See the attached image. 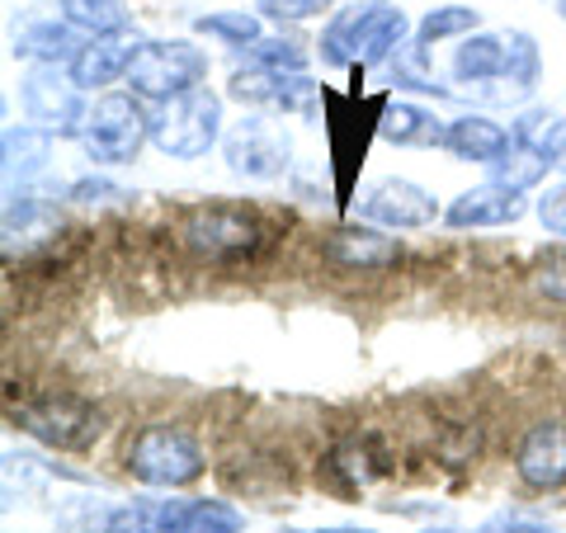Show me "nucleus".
Returning <instances> with one entry per match:
<instances>
[{
  "mask_svg": "<svg viewBox=\"0 0 566 533\" xmlns=\"http://www.w3.org/2000/svg\"><path fill=\"white\" fill-rule=\"evenodd\" d=\"M241 514L222 501H185L161 510V533H237Z\"/></svg>",
  "mask_w": 566,
  "mask_h": 533,
  "instance_id": "nucleus-16",
  "label": "nucleus"
},
{
  "mask_svg": "<svg viewBox=\"0 0 566 533\" xmlns=\"http://www.w3.org/2000/svg\"><path fill=\"white\" fill-rule=\"evenodd\" d=\"M66 24H76L81 33H95V39H109V33L128 29V10L123 0H62Z\"/></svg>",
  "mask_w": 566,
  "mask_h": 533,
  "instance_id": "nucleus-20",
  "label": "nucleus"
},
{
  "mask_svg": "<svg viewBox=\"0 0 566 533\" xmlns=\"http://www.w3.org/2000/svg\"><path fill=\"white\" fill-rule=\"evenodd\" d=\"M553 170V156L528 147V142H510V151L495 161V185H510V189H534L543 175Z\"/></svg>",
  "mask_w": 566,
  "mask_h": 533,
  "instance_id": "nucleus-21",
  "label": "nucleus"
},
{
  "mask_svg": "<svg viewBox=\"0 0 566 533\" xmlns=\"http://www.w3.org/2000/svg\"><path fill=\"white\" fill-rule=\"evenodd\" d=\"M208 76V52L199 43H137L128 52V85L147 100H175L199 91Z\"/></svg>",
  "mask_w": 566,
  "mask_h": 533,
  "instance_id": "nucleus-2",
  "label": "nucleus"
},
{
  "mask_svg": "<svg viewBox=\"0 0 566 533\" xmlns=\"http://www.w3.org/2000/svg\"><path fill=\"white\" fill-rule=\"evenodd\" d=\"M472 29H476V14H472L468 6H444V10L424 14V24H420V48L444 43V39H453V33H472Z\"/></svg>",
  "mask_w": 566,
  "mask_h": 533,
  "instance_id": "nucleus-25",
  "label": "nucleus"
},
{
  "mask_svg": "<svg viewBox=\"0 0 566 533\" xmlns=\"http://www.w3.org/2000/svg\"><path fill=\"white\" fill-rule=\"evenodd\" d=\"M359 212L382 227H430L439 218V203H434V194H424L411 180H382L359 203Z\"/></svg>",
  "mask_w": 566,
  "mask_h": 533,
  "instance_id": "nucleus-10",
  "label": "nucleus"
},
{
  "mask_svg": "<svg viewBox=\"0 0 566 533\" xmlns=\"http://www.w3.org/2000/svg\"><path fill=\"white\" fill-rule=\"evenodd\" d=\"M538 85V48L528 33H505V76L495 100H524Z\"/></svg>",
  "mask_w": 566,
  "mask_h": 533,
  "instance_id": "nucleus-17",
  "label": "nucleus"
},
{
  "mask_svg": "<svg viewBox=\"0 0 566 533\" xmlns=\"http://www.w3.org/2000/svg\"><path fill=\"white\" fill-rule=\"evenodd\" d=\"M222 151H227V166H232L237 175H245V180H274V175H283V166H289L293 142H289V133H283V123L255 114V118H245L227 133Z\"/></svg>",
  "mask_w": 566,
  "mask_h": 533,
  "instance_id": "nucleus-7",
  "label": "nucleus"
},
{
  "mask_svg": "<svg viewBox=\"0 0 566 533\" xmlns=\"http://www.w3.org/2000/svg\"><path fill=\"white\" fill-rule=\"evenodd\" d=\"M524 189H510V185H482V189H468L463 199L449 208V227H505L524 218Z\"/></svg>",
  "mask_w": 566,
  "mask_h": 533,
  "instance_id": "nucleus-11",
  "label": "nucleus"
},
{
  "mask_svg": "<svg viewBox=\"0 0 566 533\" xmlns=\"http://www.w3.org/2000/svg\"><path fill=\"white\" fill-rule=\"evenodd\" d=\"M14 420L39 443H48V449H85V443L99 439V425H104L95 406L81 397H39Z\"/></svg>",
  "mask_w": 566,
  "mask_h": 533,
  "instance_id": "nucleus-6",
  "label": "nucleus"
},
{
  "mask_svg": "<svg viewBox=\"0 0 566 533\" xmlns=\"http://www.w3.org/2000/svg\"><path fill=\"white\" fill-rule=\"evenodd\" d=\"M199 33H212V39L255 48V43H260V20H255V14H245V10H232V14H203V20H199Z\"/></svg>",
  "mask_w": 566,
  "mask_h": 533,
  "instance_id": "nucleus-24",
  "label": "nucleus"
},
{
  "mask_svg": "<svg viewBox=\"0 0 566 533\" xmlns=\"http://www.w3.org/2000/svg\"><path fill=\"white\" fill-rule=\"evenodd\" d=\"M326 255H331V264H340V270H382V264H392L401 251L378 227H340V232L326 241Z\"/></svg>",
  "mask_w": 566,
  "mask_h": 533,
  "instance_id": "nucleus-13",
  "label": "nucleus"
},
{
  "mask_svg": "<svg viewBox=\"0 0 566 533\" xmlns=\"http://www.w3.org/2000/svg\"><path fill=\"white\" fill-rule=\"evenodd\" d=\"M449 128H439L434 114L416 109V104H387L378 118V137L387 142H444Z\"/></svg>",
  "mask_w": 566,
  "mask_h": 533,
  "instance_id": "nucleus-19",
  "label": "nucleus"
},
{
  "mask_svg": "<svg viewBox=\"0 0 566 533\" xmlns=\"http://www.w3.org/2000/svg\"><path fill=\"white\" fill-rule=\"evenodd\" d=\"M57 232H62V218L48 203H20V208H10V218H6V245L20 237V255H29L33 245L57 241Z\"/></svg>",
  "mask_w": 566,
  "mask_h": 533,
  "instance_id": "nucleus-18",
  "label": "nucleus"
},
{
  "mask_svg": "<svg viewBox=\"0 0 566 533\" xmlns=\"http://www.w3.org/2000/svg\"><path fill=\"white\" fill-rule=\"evenodd\" d=\"M180 241L203 264H241L270 245V222L245 203H203L180 218Z\"/></svg>",
  "mask_w": 566,
  "mask_h": 533,
  "instance_id": "nucleus-1",
  "label": "nucleus"
},
{
  "mask_svg": "<svg viewBox=\"0 0 566 533\" xmlns=\"http://www.w3.org/2000/svg\"><path fill=\"white\" fill-rule=\"evenodd\" d=\"M515 468L528 487L557 491L566 482V420H538L534 430L520 439Z\"/></svg>",
  "mask_w": 566,
  "mask_h": 533,
  "instance_id": "nucleus-8",
  "label": "nucleus"
},
{
  "mask_svg": "<svg viewBox=\"0 0 566 533\" xmlns=\"http://www.w3.org/2000/svg\"><path fill=\"white\" fill-rule=\"evenodd\" d=\"M222 133V104L218 95H208L203 85L189 95L166 100L161 114H151V142L175 161H193L212 147V137Z\"/></svg>",
  "mask_w": 566,
  "mask_h": 533,
  "instance_id": "nucleus-5",
  "label": "nucleus"
},
{
  "mask_svg": "<svg viewBox=\"0 0 566 533\" xmlns=\"http://www.w3.org/2000/svg\"><path fill=\"white\" fill-rule=\"evenodd\" d=\"M510 137L501 123H491V118H482V114H463L458 123H449V133H444V147L458 156V161H486V166H495L501 156L510 151Z\"/></svg>",
  "mask_w": 566,
  "mask_h": 533,
  "instance_id": "nucleus-14",
  "label": "nucleus"
},
{
  "mask_svg": "<svg viewBox=\"0 0 566 533\" xmlns=\"http://www.w3.org/2000/svg\"><path fill=\"white\" fill-rule=\"evenodd\" d=\"M557 166H562V170H566V147H562V151H557Z\"/></svg>",
  "mask_w": 566,
  "mask_h": 533,
  "instance_id": "nucleus-30",
  "label": "nucleus"
},
{
  "mask_svg": "<svg viewBox=\"0 0 566 533\" xmlns=\"http://www.w3.org/2000/svg\"><path fill=\"white\" fill-rule=\"evenodd\" d=\"M118 76H128V52L114 48L109 39L85 43L76 58H71V81H76L81 91H104V85Z\"/></svg>",
  "mask_w": 566,
  "mask_h": 533,
  "instance_id": "nucleus-15",
  "label": "nucleus"
},
{
  "mask_svg": "<svg viewBox=\"0 0 566 533\" xmlns=\"http://www.w3.org/2000/svg\"><path fill=\"white\" fill-rule=\"evenodd\" d=\"M251 62H264L274 71H303L307 52H303V43H293V39H260L251 48Z\"/></svg>",
  "mask_w": 566,
  "mask_h": 533,
  "instance_id": "nucleus-26",
  "label": "nucleus"
},
{
  "mask_svg": "<svg viewBox=\"0 0 566 533\" xmlns=\"http://www.w3.org/2000/svg\"><path fill=\"white\" fill-rule=\"evenodd\" d=\"M553 6H557V10H562V14H566V0H553Z\"/></svg>",
  "mask_w": 566,
  "mask_h": 533,
  "instance_id": "nucleus-31",
  "label": "nucleus"
},
{
  "mask_svg": "<svg viewBox=\"0 0 566 533\" xmlns=\"http://www.w3.org/2000/svg\"><path fill=\"white\" fill-rule=\"evenodd\" d=\"M538 222H543L553 237H562V241H566V185L547 189L543 199H538Z\"/></svg>",
  "mask_w": 566,
  "mask_h": 533,
  "instance_id": "nucleus-27",
  "label": "nucleus"
},
{
  "mask_svg": "<svg viewBox=\"0 0 566 533\" xmlns=\"http://www.w3.org/2000/svg\"><path fill=\"white\" fill-rule=\"evenodd\" d=\"M495 533H553V529H543V524H510V529H495Z\"/></svg>",
  "mask_w": 566,
  "mask_h": 533,
  "instance_id": "nucleus-29",
  "label": "nucleus"
},
{
  "mask_svg": "<svg viewBox=\"0 0 566 533\" xmlns=\"http://www.w3.org/2000/svg\"><path fill=\"white\" fill-rule=\"evenodd\" d=\"M528 293L538 302H557L566 307V251H547L528 264Z\"/></svg>",
  "mask_w": 566,
  "mask_h": 533,
  "instance_id": "nucleus-23",
  "label": "nucleus"
},
{
  "mask_svg": "<svg viewBox=\"0 0 566 533\" xmlns=\"http://www.w3.org/2000/svg\"><path fill=\"white\" fill-rule=\"evenodd\" d=\"M24 58H43V62H57V58H76L81 43H76V24H57V20H43V24H29L24 39H20Z\"/></svg>",
  "mask_w": 566,
  "mask_h": 533,
  "instance_id": "nucleus-22",
  "label": "nucleus"
},
{
  "mask_svg": "<svg viewBox=\"0 0 566 533\" xmlns=\"http://www.w3.org/2000/svg\"><path fill=\"white\" fill-rule=\"evenodd\" d=\"M24 109L43 123V128L57 133H81L85 109H81V85L57 71H39V76L24 81Z\"/></svg>",
  "mask_w": 566,
  "mask_h": 533,
  "instance_id": "nucleus-9",
  "label": "nucleus"
},
{
  "mask_svg": "<svg viewBox=\"0 0 566 533\" xmlns=\"http://www.w3.org/2000/svg\"><path fill=\"white\" fill-rule=\"evenodd\" d=\"M151 137V118L133 95H99L81 123V147L99 166H123Z\"/></svg>",
  "mask_w": 566,
  "mask_h": 533,
  "instance_id": "nucleus-3",
  "label": "nucleus"
},
{
  "mask_svg": "<svg viewBox=\"0 0 566 533\" xmlns=\"http://www.w3.org/2000/svg\"><path fill=\"white\" fill-rule=\"evenodd\" d=\"M326 6L331 0H264V14H274V20H307V14Z\"/></svg>",
  "mask_w": 566,
  "mask_h": 533,
  "instance_id": "nucleus-28",
  "label": "nucleus"
},
{
  "mask_svg": "<svg viewBox=\"0 0 566 533\" xmlns=\"http://www.w3.org/2000/svg\"><path fill=\"white\" fill-rule=\"evenodd\" d=\"M128 472L147 487H189L203 472V449L180 425H147L128 443Z\"/></svg>",
  "mask_w": 566,
  "mask_h": 533,
  "instance_id": "nucleus-4",
  "label": "nucleus"
},
{
  "mask_svg": "<svg viewBox=\"0 0 566 533\" xmlns=\"http://www.w3.org/2000/svg\"><path fill=\"white\" fill-rule=\"evenodd\" d=\"M453 76L472 85V91H486L495 100L505 76V33H476V39H463V48L453 52Z\"/></svg>",
  "mask_w": 566,
  "mask_h": 533,
  "instance_id": "nucleus-12",
  "label": "nucleus"
}]
</instances>
